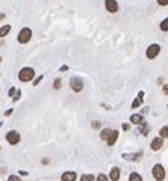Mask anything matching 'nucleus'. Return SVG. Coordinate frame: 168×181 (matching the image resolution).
<instances>
[{
    "instance_id": "obj_11",
    "label": "nucleus",
    "mask_w": 168,
    "mask_h": 181,
    "mask_svg": "<svg viewBox=\"0 0 168 181\" xmlns=\"http://www.w3.org/2000/svg\"><path fill=\"white\" fill-rule=\"evenodd\" d=\"M118 136H120V133H118L117 130H112L111 134H109V137H108V140H106V143H108L109 146H114L115 141H117V138H118Z\"/></svg>"
},
{
    "instance_id": "obj_35",
    "label": "nucleus",
    "mask_w": 168,
    "mask_h": 181,
    "mask_svg": "<svg viewBox=\"0 0 168 181\" xmlns=\"http://www.w3.org/2000/svg\"><path fill=\"white\" fill-rule=\"evenodd\" d=\"M0 126H2V122H0Z\"/></svg>"
},
{
    "instance_id": "obj_14",
    "label": "nucleus",
    "mask_w": 168,
    "mask_h": 181,
    "mask_svg": "<svg viewBox=\"0 0 168 181\" xmlns=\"http://www.w3.org/2000/svg\"><path fill=\"white\" fill-rule=\"evenodd\" d=\"M9 32H11V26H9V25H5V26H2V28H0V38L6 37Z\"/></svg>"
},
{
    "instance_id": "obj_27",
    "label": "nucleus",
    "mask_w": 168,
    "mask_h": 181,
    "mask_svg": "<svg viewBox=\"0 0 168 181\" xmlns=\"http://www.w3.org/2000/svg\"><path fill=\"white\" fill-rule=\"evenodd\" d=\"M14 93H15V89L12 87V89H9V91H8V94L11 96V97H14Z\"/></svg>"
},
{
    "instance_id": "obj_31",
    "label": "nucleus",
    "mask_w": 168,
    "mask_h": 181,
    "mask_svg": "<svg viewBox=\"0 0 168 181\" xmlns=\"http://www.w3.org/2000/svg\"><path fill=\"white\" fill-rule=\"evenodd\" d=\"M162 91L165 93V94H168V85L165 84V85H162Z\"/></svg>"
},
{
    "instance_id": "obj_7",
    "label": "nucleus",
    "mask_w": 168,
    "mask_h": 181,
    "mask_svg": "<svg viewBox=\"0 0 168 181\" xmlns=\"http://www.w3.org/2000/svg\"><path fill=\"white\" fill-rule=\"evenodd\" d=\"M70 87H71L73 91L80 93V91L84 90V81H82L80 78H71V79H70Z\"/></svg>"
},
{
    "instance_id": "obj_28",
    "label": "nucleus",
    "mask_w": 168,
    "mask_h": 181,
    "mask_svg": "<svg viewBox=\"0 0 168 181\" xmlns=\"http://www.w3.org/2000/svg\"><path fill=\"white\" fill-rule=\"evenodd\" d=\"M20 94H21V91H20V90H17V96H14L12 99H14V100H18V99H20Z\"/></svg>"
},
{
    "instance_id": "obj_34",
    "label": "nucleus",
    "mask_w": 168,
    "mask_h": 181,
    "mask_svg": "<svg viewBox=\"0 0 168 181\" xmlns=\"http://www.w3.org/2000/svg\"><path fill=\"white\" fill-rule=\"evenodd\" d=\"M0 62H2V56H0Z\"/></svg>"
},
{
    "instance_id": "obj_1",
    "label": "nucleus",
    "mask_w": 168,
    "mask_h": 181,
    "mask_svg": "<svg viewBox=\"0 0 168 181\" xmlns=\"http://www.w3.org/2000/svg\"><path fill=\"white\" fill-rule=\"evenodd\" d=\"M34 78H35V70L32 67H23L18 72V79L21 82H30Z\"/></svg>"
},
{
    "instance_id": "obj_21",
    "label": "nucleus",
    "mask_w": 168,
    "mask_h": 181,
    "mask_svg": "<svg viewBox=\"0 0 168 181\" xmlns=\"http://www.w3.org/2000/svg\"><path fill=\"white\" fill-rule=\"evenodd\" d=\"M61 87H62V81H61L59 78H58V79H55V84H53V89H55V90H59Z\"/></svg>"
},
{
    "instance_id": "obj_3",
    "label": "nucleus",
    "mask_w": 168,
    "mask_h": 181,
    "mask_svg": "<svg viewBox=\"0 0 168 181\" xmlns=\"http://www.w3.org/2000/svg\"><path fill=\"white\" fill-rule=\"evenodd\" d=\"M30 38H32V31L29 29V28H23L21 31H20V34H18V43L20 44H26V43H29L30 41Z\"/></svg>"
},
{
    "instance_id": "obj_23",
    "label": "nucleus",
    "mask_w": 168,
    "mask_h": 181,
    "mask_svg": "<svg viewBox=\"0 0 168 181\" xmlns=\"http://www.w3.org/2000/svg\"><path fill=\"white\" fill-rule=\"evenodd\" d=\"M91 126H92V128H94V130H98V128H100V126H102V123H100V122H98V120H94V122H92V123H91Z\"/></svg>"
},
{
    "instance_id": "obj_2",
    "label": "nucleus",
    "mask_w": 168,
    "mask_h": 181,
    "mask_svg": "<svg viewBox=\"0 0 168 181\" xmlns=\"http://www.w3.org/2000/svg\"><path fill=\"white\" fill-rule=\"evenodd\" d=\"M152 175H153V178L156 181H164L165 180V169H164V166L162 164H155L153 166V169H152Z\"/></svg>"
},
{
    "instance_id": "obj_24",
    "label": "nucleus",
    "mask_w": 168,
    "mask_h": 181,
    "mask_svg": "<svg viewBox=\"0 0 168 181\" xmlns=\"http://www.w3.org/2000/svg\"><path fill=\"white\" fill-rule=\"evenodd\" d=\"M95 181H108V177H106L105 174H100V175L95 178Z\"/></svg>"
},
{
    "instance_id": "obj_20",
    "label": "nucleus",
    "mask_w": 168,
    "mask_h": 181,
    "mask_svg": "<svg viewBox=\"0 0 168 181\" xmlns=\"http://www.w3.org/2000/svg\"><path fill=\"white\" fill-rule=\"evenodd\" d=\"M80 181H95V177L91 175V174H84L80 177Z\"/></svg>"
},
{
    "instance_id": "obj_25",
    "label": "nucleus",
    "mask_w": 168,
    "mask_h": 181,
    "mask_svg": "<svg viewBox=\"0 0 168 181\" xmlns=\"http://www.w3.org/2000/svg\"><path fill=\"white\" fill-rule=\"evenodd\" d=\"M159 6H168V0H158Z\"/></svg>"
},
{
    "instance_id": "obj_15",
    "label": "nucleus",
    "mask_w": 168,
    "mask_h": 181,
    "mask_svg": "<svg viewBox=\"0 0 168 181\" xmlns=\"http://www.w3.org/2000/svg\"><path fill=\"white\" fill-rule=\"evenodd\" d=\"M111 131H112L111 128H103V130H102V133H100V138L106 141V140H108V137H109V134H111Z\"/></svg>"
},
{
    "instance_id": "obj_32",
    "label": "nucleus",
    "mask_w": 168,
    "mask_h": 181,
    "mask_svg": "<svg viewBox=\"0 0 168 181\" xmlns=\"http://www.w3.org/2000/svg\"><path fill=\"white\" fill-rule=\"evenodd\" d=\"M11 114H12V108H11V110H8V111L5 113V116H6V117H8V116H11Z\"/></svg>"
},
{
    "instance_id": "obj_5",
    "label": "nucleus",
    "mask_w": 168,
    "mask_h": 181,
    "mask_svg": "<svg viewBox=\"0 0 168 181\" xmlns=\"http://www.w3.org/2000/svg\"><path fill=\"white\" fill-rule=\"evenodd\" d=\"M6 140H8V143H9V145L15 146V145H18V143H20L21 136H20V133H18V131L12 130V131H9V133L6 134Z\"/></svg>"
},
{
    "instance_id": "obj_29",
    "label": "nucleus",
    "mask_w": 168,
    "mask_h": 181,
    "mask_svg": "<svg viewBox=\"0 0 168 181\" xmlns=\"http://www.w3.org/2000/svg\"><path fill=\"white\" fill-rule=\"evenodd\" d=\"M68 70V66H61V69H59V72H67Z\"/></svg>"
},
{
    "instance_id": "obj_16",
    "label": "nucleus",
    "mask_w": 168,
    "mask_h": 181,
    "mask_svg": "<svg viewBox=\"0 0 168 181\" xmlns=\"http://www.w3.org/2000/svg\"><path fill=\"white\" fill-rule=\"evenodd\" d=\"M148 130H150V128H148V125H147L145 122L139 125V133H141L142 136H147V134H148Z\"/></svg>"
},
{
    "instance_id": "obj_6",
    "label": "nucleus",
    "mask_w": 168,
    "mask_h": 181,
    "mask_svg": "<svg viewBox=\"0 0 168 181\" xmlns=\"http://www.w3.org/2000/svg\"><path fill=\"white\" fill-rule=\"evenodd\" d=\"M105 8L111 14H115V12L120 11V5H118L117 0H105Z\"/></svg>"
},
{
    "instance_id": "obj_18",
    "label": "nucleus",
    "mask_w": 168,
    "mask_h": 181,
    "mask_svg": "<svg viewBox=\"0 0 168 181\" xmlns=\"http://www.w3.org/2000/svg\"><path fill=\"white\" fill-rule=\"evenodd\" d=\"M159 137H161V138H168V125H165V126L161 128V131H159Z\"/></svg>"
},
{
    "instance_id": "obj_10",
    "label": "nucleus",
    "mask_w": 168,
    "mask_h": 181,
    "mask_svg": "<svg viewBox=\"0 0 168 181\" xmlns=\"http://www.w3.org/2000/svg\"><path fill=\"white\" fill-rule=\"evenodd\" d=\"M120 177H121V171H120V168L114 166V168L111 169V172H109V180L111 181H118L120 180Z\"/></svg>"
},
{
    "instance_id": "obj_17",
    "label": "nucleus",
    "mask_w": 168,
    "mask_h": 181,
    "mask_svg": "<svg viewBox=\"0 0 168 181\" xmlns=\"http://www.w3.org/2000/svg\"><path fill=\"white\" fill-rule=\"evenodd\" d=\"M129 181H144V180H142V177H141L138 172H132V174L129 175Z\"/></svg>"
},
{
    "instance_id": "obj_36",
    "label": "nucleus",
    "mask_w": 168,
    "mask_h": 181,
    "mask_svg": "<svg viewBox=\"0 0 168 181\" xmlns=\"http://www.w3.org/2000/svg\"><path fill=\"white\" fill-rule=\"evenodd\" d=\"M167 107H168V105H167Z\"/></svg>"
},
{
    "instance_id": "obj_19",
    "label": "nucleus",
    "mask_w": 168,
    "mask_h": 181,
    "mask_svg": "<svg viewBox=\"0 0 168 181\" xmlns=\"http://www.w3.org/2000/svg\"><path fill=\"white\" fill-rule=\"evenodd\" d=\"M159 28H161L162 32H168V17L167 18H164V20L161 21V26H159Z\"/></svg>"
},
{
    "instance_id": "obj_13",
    "label": "nucleus",
    "mask_w": 168,
    "mask_h": 181,
    "mask_svg": "<svg viewBox=\"0 0 168 181\" xmlns=\"http://www.w3.org/2000/svg\"><path fill=\"white\" fill-rule=\"evenodd\" d=\"M130 123H135V125L144 123V116L142 114H132L130 116Z\"/></svg>"
},
{
    "instance_id": "obj_30",
    "label": "nucleus",
    "mask_w": 168,
    "mask_h": 181,
    "mask_svg": "<svg viewBox=\"0 0 168 181\" xmlns=\"http://www.w3.org/2000/svg\"><path fill=\"white\" fill-rule=\"evenodd\" d=\"M123 130H124V131H129V130H130V125H129V123H123Z\"/></svg>"
},
{
    "instance_id": "obj_26",
    "label": "nucleus",
    "mask_w": 168,
    "mask_h": 181,
    "mask_svg": "<svg viewBox=\"0 0 168 181\" xmlns=\"http://www.w3.org/2000/svg\"><path fill=\"white\" fill-rule=\"evenodd\" d=\"M41 79H42V75H40V76H38V78L35 79V82H34V85H38V84L41 82Z\"/></svg>"
},
{
    "instance_id": "obj_12",
    "label": "nucleus",
    "mask_w": 168,
    "mask_h": 181,
    "mask_svg": "<svg viewBox=\"0 0 168 181\" xmlns=\"http://www.w3.org/2000/svg\"><path fill=\"white\" fill-rule=\"evenodd\" d=\"M144 94H145L144 91H139V93H138V97H136V99L132 102V108H139V107H141V104H142V99H144Z\"/></svg>"
},
{
    "instance_id": "obj_33",
    "label": "nucleus",
    "mask_w": 168,
    "mask_h": 181,
    "mask_svg": "<svg viewBox=\"0 0 168 181\" xmlns=\"http://www.w3.org/2000/svg\"><path fill=\"white\" fill-rule=\"evenodd\" d=\"M3 18H5V14H2V12H0V21H2Z\"/></svg>"
},
{
    "instance_id": "obj_8",
    "label": "nucleus",
    "mask_w": 168,
    "mask_h": 181,
    "mask_svg": "<svg viewBox=\"0 0 168 181\" xmlns=\"http://www.w3.org/2000/svg\"><path fill=\"white\" fill-rule=\"evenodd\" d=\"M162 146H164V138H161V137H155L152 140V143H150L152 151H159Z\"/></svg>"
},
{
    "instance_id": "obj_4",
    "label": "nucleus",
    "mask_w": 168,
    "mask_h": 181,
    "mask_svg": "<svg viewBox=\"0 0 168 181\" xmlns=\"http://www.w3.org/2000/svg\"><path fill=\"white\" fill-rule=\"evenodd\" d=\"M159 52H161V46L158 44H150L147 47V50H145V56L148 58V59H155L158 55H159Z\"/></svg>"
},
{
    "instance_id": "obj_9",
    "label": "nucleus",
    "mask_w": 168,
    "mask_h": 181,
    "mask_svg": "<svg viewBox=\"0 0 168 181\" xmlns=\"http://www.w3.org/2000/svg\"><path fill=\"white\" fill-rule=\"evenodd\" d=\"M61 180L62 181H76L77 180V174L73 172V171H67L61 175Z\"/></svg>"
},
{
    "instance_id": "obj_22",
    "label": "nucleus",
    "mask_w": 168,
    "mask_h": 181,
    "mask_svg": "<svg viewBox=\"0 0 168 181\" xmlns=\"http://www.w3.org/2000/svg\"><path fill=\"white\" fill-rule=\"evenodd\" d=\"M8 181H23V180H21L18 175H9V177H8Z\"/></svg>"
}]
</instances>
